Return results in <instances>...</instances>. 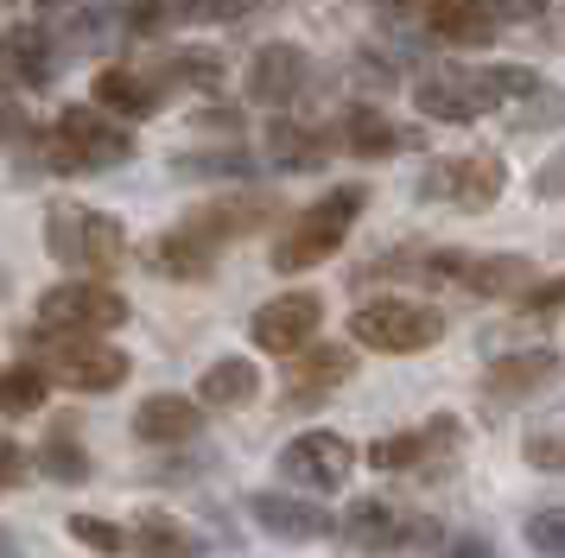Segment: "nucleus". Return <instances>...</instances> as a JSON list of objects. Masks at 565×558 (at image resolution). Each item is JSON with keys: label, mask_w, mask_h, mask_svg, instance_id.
Wrapping results in <instances>:
<instances>
[{"label": "nucleus", "mask_w": 565, "mask_h": 558, "mask_svg": "<svg viewBox=\"0 0 565 558\" xmlns=\"http://www.w3.org/2000/svg\"><path fill=\"white\" fill-rule=\"evenodd\" d=\"M362 203H369L362 184H337V191H324L318 203H306L299 223L274 242V273H306L318 260H331V254L350 242V223L362 216Z\"/></svg>", "instance_id": "f257e3e1"}, {"label": "nucleus", "mask_w": 565, "mask_h": 558, "mask_svg": "<svg viewBox=\"0 0 565 558\" xmlns=\"http://www.w3.org/2000/svg\"><path fill=\"white\" fill-rule=\"evenodd\" d=\"M39 159L52 172H115L134 159V133L115 127L103 108H64L52 133H39Z\"/></svg>", "instance_id": "f03ea898"}, {"label": "nucleus", "mask_w": 565, "mask_h": 558, "mask_svg": "<svg viewBox=\"0 0 565 558\" xmlns=\"http://www.w3.org/2000/svg\"><path fill=\"white\" fill-rule=\"evenodd\" d=\"M45 248H52V260H64V267L115 273L121 254H128V235H121L115 216H96V210H83V203H52V216H45Z\"/></svg>", "instance_id": "7ed1b4c3"}, {"label": "nucleus", "mask_w": 565, "mask_h": 558, "mask_svg": "<svg viewBox=\"0 0 565 558\" xmlns=\"http://www.w3.org/2000/svg\"><path fill=\"white\" fill-rule=\"evenodd\" d=\"M350 336L382 355H419L445 336V318L419 299H369L362 311H350Z\"/></svg>", "instance_id": "20e7f679"}, {"label": "nucleus", "mask_w": 565, "mask_h": 558, "mask_svg": "<svg viewBox=\"0 0 565 558\" xmlns=\"http://www.w3.org/2000/svg\"><path fill=\"white\" fill-rule=\"evenodd\" d=\"M39 324L45 336H103V330L128 324V299L103 279H64L39 299Z\"/></svg>", "instance_id": "39448f33"}, {"label": "nucleus", "mask_w": 565, "mask_h": 558, "mask_svg": "<svg viewBox=\"0 0 565 558\" xmlns=\"http://www.w3.org/2000/svg\"><path fill=\"white\" fill-rule=\"evenodd\" d=\"M509 184V165L495 152H463V159H438L419 178V203H451V210H489Z\"/></svg>", "instance_id": "423d86ee"}, {"label": "nucleus", "mask_w": 565, "mask_h": 558, "mask_svg": "<svg viewBox=\"0 0 565 558\" xmlns=\"http://www.w3.org/2000/svg\"><path fill=\"white\" fill-rule=\"evenodd\" d=\"M45 368L71 394H115L128 380V355L108 350L103 336H57L52 350H45Z\"/></svg>", "instance_id": "0eeeda50"}, {"label": "nucleus", "mask_w": 565, "mask_h": 558, "mask_svg": "<svg viewBox=\"0 0 565 558\" xmlns=\"http://www.w3.org/2000/svg\"><path fill=\"white\" fill-rule=\"evenodd\" d=\"M419 273L433 279H451L463 292H477V299H502V292H527V279L534 267L521 260V254H433V260H419Z\"/></svg>", "instance_id": "6e6552de"}, {"label": "nucleus", "mask_w": 565, "mask_h": 558, "mask_svg": "<svg viewBox=\"0 0 565 558\" xmlns=\"http://www.w3.org/2000/svg\"><path fill=\"white\" fill-rule=\"evenodd\" d=\"M350 463H356L350 438H337V431H299V438L280 451V476L292 482V489L331 495V489L350 482Z\"/></svg>", "instance_id": "1a4fd4ad"}, {"label": "nucleus", "mask_w": 565, "mask_h": 558, "mask_svg": "<svg viewBox=\"0 0 565 558\" xmlns=\"http://www.w3.org/2000/svg\"><path fill=\"white\" fill-rule=\"evenodd\" d=\"M413 101H419V115L426 121H477L483 108H495L489 101V83L483 71H463V64H451V71H433L413 83Z\"/></svg>", "instance_id": "9d476101"}, {"label": "nucleus", "mask_w": 565, "mask_h": 558, "mask_svg": "<svg viewBox=\"0 0 565 558\" xmlns=\"http://www.w3.org/2000/svg\"><path fill=\"white\" fill-rule=\"evenodd\" d=\"M318 318H324V299L318 292H280L255 311V343L267 355H299L318 336Z\"/></svg>", "instance_id": "9b49d317"}, {"label": "nucleus", "mask_w": 565, "mask_h": 558, "mask_svg": "<svg viewBox=\"0 0 565 558\" xmlns=\"http://www.w3.org/2000/svg\"><path fill=\"white\" fill-rule=\"evenodd\" d=\"M216 254H223V242H216L198 216H184L179 228H166L153 248H147V267L166 273V279H204L210 267H216Z\"/></svg>", "instance_id": "f8f14e48"}, {"label": "nucleus", "mask_w": 565, "mask_h": 558, "mask_svg": "<svg viewBox=\"0 0 565 558\" xmlns=\"http://www.w3.org/2000/svg\"><path fill=\"white\" fill-rule=\"evenodd\" d=\"M337 527H343V539H350L356 552H382V558L387 552H407V546H419V539H426V527H419V521H401L387 502H356L343 521H337Z\"/></svg>", "instance_id": "ddd939ff"}, {"label": "nucleus", "mask_w": 565, "mask_h": 558, "mask_svg": "<svg viewBox=\"0 0 565 558\" xmlns=\"http://www.w3.org/2000/svg\"><path fill=\"white\" fill-rule=\"evenodd\" d=\"M248 514H255L274 539H299V546H311V539H324V533L337 527L318 502H306V495H286V489H260L255 502H248Z\"/></svg>", "instance_id": "4468645a"}, {"label": "nucleus", "mask_w": 565, "mask_h": 558, "mask_svg": "<svg viewBox=\"0 0 565 558\" xmlns=\"http://www.w3.org/2000/svg\"><path fill=\"white\" fill-rule=\"evenodd\" d=\"M458 419H426V426L419 431H401V438H382V444H375V451H369V463H375V470H387V476H394V470H419V463H426V457H445V451H458Z\"/></svg>", "instance_id": "2eb2a0df"}, {"label": "nucleus", "mask_w": 565, "mask_h": 558, "mask_svg": "<svg viewBox=\"0 0 565 558\" xmlns=\"http://www.w3.org/2000/svg\"><path fill=\"white\" fill-rule=\"evenodd\" d=\"M0 71L26 89H45L52 83V39L45 25H7L0 32Z\"/></svg>", "instance_id": "dca6fc26"}, {"label": "nucleus", "mask_w": 565, "mask_h": 558, "mask_svg": "<svg viewBox=\"0 0 565 558\" xmlns=\"http://www.w3.org/2000/svg\"><path fill=\"white\" fill-rule=\"evenodd\" d=\"M306 83V51L299 45H260L248 64V96L255 101H292Z\"/></svg>", "instance_id": "f3484780"}, {"label": "nucleus", "mask_w": 565, "mask_h": 558, "mask_svg": "<svg viewBox=\"0 0 565 558\" xmlns=\"http://www.w3.org/2000/svg\"><path fill=\"white\" fill-rule=\"evenodd\" d=\"M356 375V355L331 343V350H306L292 355V375H286V400H318V394H331L343 380Z\"/></svg>", "instance_id": "a211bd4d"}, {"label": "nucleus", "mask_w": 565, "mask_h": 558, "mask_svg": "<svg viewBox=\"0 0 565 558\" xmlns=\"http://www.w3.org/2000/svg\"><path fill=\"white\" fill-rule=\"evenodd\" d=\"M134 438H140V444H184V438H198V400H184V394H153V400L134 412Z\"/></svg>", "instance_id": "6ab92c4d"}, {"label": "nucleus", "mask_w": 565, "mask_h": 558, "mask_svg": "<svg viewBox=\"0 0 565 558\" xmlns=\"http://www.w3.org/2000/svg\"><path fill=\"white\" fill-rule=\"evenodd\" d=\"M331 147H350L356 159H387V152H401V147H413L407 133L394 121H382L375 108H350L343 121H337V133H331Z\"/></svg>", "instance_id": "aec40b11"}, {"label": "nucleus", "mask_w": 565, "mask_h": 558, "mask_svg": "<svg viewBox=\"0 0 565 558\" xmlns=\"http://www.w3.org/2000/svg\"><path fill=\"white\" fill-rule=\"evenodd\" d=\"M495 0H433V32L451 45H489L495 39Z\"/></svg>", "instance_id": "412c9836"}, {"label": "nucleus", "mask_w": 565, "mask_h": 558, "mask_svg": "<svg viewBox=\"0 0 565 558\" xmlns=\"http://www.w3.org/2000/svg\"><path fill=\"white\" fill-rule=\"evenodd\" d=\"M267 152H274L280 172H318V165L331 159V133L299 127V121H274L267 127Z\"/></svg>", "instance_id": "4be33fe9"}, {"label": "nucleus", "mask_w": 565, "mask_h": 558, "mask_svg": "<svg viewBox=\"0 0 565 558\" xmlns=\"http://www.w3.org/2000/svg\"><path fill=\"white\" fill-rule=\"evenodd\" d=\"M260 394V368L248 355H223V362H210L204 380H198V400L204 406H248Z\"/></svg>", "instance_id": "5701e85b"}, {"label": "nucleus", "mask_w": 565, "mask_h": 558, "mask_svg": "<svg viewBox=\"0 0 565 558\" xmlns=\"http://www.w3.org/2000/svg\"><path fill=\"white\" fill-rule=\"evenodd\" d=\"M96 108H115V115L140 121V115H153L159 108V89L140 71H121V64H115V71L96 76Z\"/></svg>", "instance_id": "b1692460"}, {"label": "nucleus", "mask_w": 565, "mask_h": 558, "mask_svg": "<svg viewBox=\"0 0 565 558\" xmlns=\"http://www.w3.org/2000/svg\"><path fill=\"white\" fill-rule=\"evenodd\" d=\"M553 368H559V355L553 350H527V355H502V362H495V368H489V394H495V400H514V394H534L540 380L553 375Z\"/></svg>", "instance_id": "393cba45"}, {"label": "nucleus", "mask_w": 565, "mask_h": 558, "mask_svg": "<svg viewBox=\"0 0 565 558\" xmlns=\"http://www.w3.org/2000/svg\"><path fill=\"white\" fill-rule=\"evenodd\" d=\"M134 552L140 558H198V533L172 514H140L134 521Z\"/></svg>", "instance_id": "a878e982"}, {"label": "nucleus", "mask_w": 565, "mask_h": 558, "mask_svg": "<svg viewBox=\"0 0 565 558\" xmlns=\"http://www.w3.org/2000/svg\"><path fill=\"white\" fill-rule=\"evenodd\" d=\"M52 394V368H39V362H13V368H0V412H39Z\"/></svg>", "instance_id": "bb28decb"}, {"label": "nucleus", "mask_w": 565, "mask_h": 558, "mask_svg": "<svg viewBox=\"0 0 565 558\" xmlns=\"http://www.w3.org/2000/svg\"><path fill=\"white\" fill-rule=\"evenodd\" d=\"M39 470L52 482H89V457H83L77 438H52V444L39 451Z\"/></svg>", "instance_id": "cd10ccee"}, {"label": "nucleus", "mask_w": 565, "mask_h": 558, "mask_svg": "<svg viewBox=\"0 0 565 558\" xmlns=\"http://www.w3.org/2000/svg\"><path fill=\"white\" fill-rule=\"evenodd\" d=\"M521 451H527V463H534V470H553V476H565V419H546V426H534Z\"/></svg>", "instance_id": "c85d7f7f"}, {"label": "nucleus", "mask_w": 565, "mask_h": 558, "mask_svg": "<svg viewBox=\"0 0 565 558\" xmlns=\"http://www.w3.org/2000/svg\"><path fill=\"white\" fill-rule=\"evenodd\" d=\"M527 546H534L540 558H565V507L527 514Z\"/></svg>", "instance_id": "c756f323"}, {"label": "nucleus", "mask_w": 565, "mask_h": 558, "mask_svg": "<svg viewBox=\"0 0 565 558\" xmlns=\"http://www.w3.org/2000/svg\"><path fill=\"white\" fill-rule=\"evenodd\" d=\"M71 539L89 546V552H121L128 546V533L115 527V521H96V514H71Z\"/></svg>", "instance_id": "7c9ffc66"}, {"label": "nucleus", "mask_w": 565, "mask_h": 558, "mask_svg": "<svg viewBox=\"0 0 565 558\" xmlns=\"http://www.w3.org/2000/svg\"><path fill=\"white\" fill-rule=\"evenodd\" d=\"M260 0H179V20H204V25H230L248 20Z\"/></svg>", "instance_id": "2f4dec72"}, {"label": "nucleus", "mask_w": 565, "mask_h": 558, "mask_svg": "<svg viewBox=\"0 0 565 558\" xmlns=\"http://www.w3.org/2000/svg\"><path fill=\"white\" fill-rule=\"evenodd\" d=\"M166 20H179L172 0H121V25H128V32H159Z\"/></svg>", "instance_id": "473e14b6"}, {"label": "nucleus", "mask_w": 565, "mask_h": 558, "mask_svg": "<svg viewBox=\"0 0 565 558\" xmlns=\"http://www.w3.org/2000/svg\"><path fill=\"white\" fill-rule=\"evenodd\" d=\"M521 311H534V318H553V311H565V273L546 279V286H527V292H521Z\"/></svg>", "instance_id": "72a5a7b5"}, {"label": "nucleus", "mask_w": 565, "mask_h": 558, "mask_svg": "<svg viewBox=\"0 0 565 558\" xmlns=\"http://www.w3.org/2000/svg\"><path fill=\"white\" fill-rule=\"evenodd\" d=\"M179 172L184 178H235V172H248V159L242 152H230V159H179Z\"/></svg>", "instance_id": "f704fd0d"}, {"label": "nucleus", "mask_w": 565, "mask_h": 558, "mask_svg": "<svg viewBox=\"0 0 565 558\" xmlns=\"http://www.w3.org/2000/svg\"><path fill=\"white\" fill-rule=\"evenodd\" d=\"M166 76L172 83H216V57H172Z\"/></svg>", "instance_id": "c9c22d12"}, {"label": "nucleus", "mask_w": 565, "mask_h": 558, "mask_svg": "<svg viewBox=\"0 0 565 558\" xmlns=\"http://www.w3.org/2000/svg\"><path fill=\"white\" fill-rule=\"evenodd\" d=\"M534 197H565V152H553L534 172Z\"/></svg>", "instance_id": "e433bc0d"}, {"label": "nucleus", "mask_w": 565, "mask_h": 558, "mask_svg": "<svg viewBox=\"0 0 565 558\" xmlns=\"http://www.w3.org/2000/svg\"><path fill=\"white\" fill-rule=\"evenodd\" d=\"M20 476H26V451L0 438V495H7V489H13V482H20Z\"/></svg>", "instance_id": "4c0bfd02"}, {"label": "nucleus", "mask_w": 565, "mask_h": 558, "mask_svg": "<svg viewBox=\"0 0 565 558\" xmlns=\"http://www.w3.org/2000/svg\"><path fill=\"white\" fill-rule=\"evenodd\" d=\"M546 121H565V89H559V96H540V108L521 115V127H546Z\"/></svg>", "instance_id": "58836bf2"}, {"label": "nucleus", "mask_w": 565, "mask_h": 558, "mask_svg": "<svg viewBox=\"0 0 565 558\" xmlns=\"http://www.w3.org/2000/svg\"><path fill=\"white\" fill-rule=\"evenodd\" d=\"M495 13H502V20H540L546 0H495Z\"/></svg>", "instance_id": "ea45409f"}, {"label": "nucleus", "mask_w": 565, "mask_h": 558, "mask_svg": "<svg viewBox=\"0 0 565 558\" xmlns=\"http://www.w3.org/2000/svg\"><path fill=\"white\" fill-rule=\"evenodd\" d=\"M7 140H20V108H13V101H0V147H7Z\"/></svg>", "instance_id": "a19ab883"}, {"label": "nucleus", "mask_w": 565, "mask_h": 558, "mask_svg": "<svg viewBox=\"0 0 565 558\" xmlns=\"http://www.w3.org/2000/svg\"><path fill=\"white\" fill-rule=\"evenodd\" d=\"M438 558H489V552H483V546H477V539H458L451 552H438Z\"/></svg>", "instance_id": "79ce46f5"}, {"label": "nucleus", "mask_w": 565, "mask_h": 558, "mask_svg": "<svg viewBox=\"0 0 565 558\" xmlns=\"http://www.w3.org/2000/svg\"><path fill=\"white\" fill-rule=\"evenodd\" d=\"M39 7H57V13H77V7H96V0H39Z\"/></svg>", "instance_id": "37998d69"}, {"label": "nucleus", "mask_w": 565, "mask_h": 558, "mask_svg": "<svg viewBox=\"0 0 565 558\" xmlns=\"http://www.w3.org/2000/svg\"><path fill=\"white\" fill-rule=\"evenodd\" d=\"M0 558H20V539H13L7 527H0Z\"/></svg>", "instance_id": "c03bdc74"}, {"label": "nucleus", "mask_w": 565, "mask_h": 558, "mask_svg": "<svg viewBox=\"0 0 565 558\" xmlns=\"http://www.w3.org/2000/svg\"><path fill=\"white\" fill-rule=\"evenodd\" d=\"M375 7H407V0H375Z\"/></svg>", "instance_id": "a18cd8bd"}]
</instances>
